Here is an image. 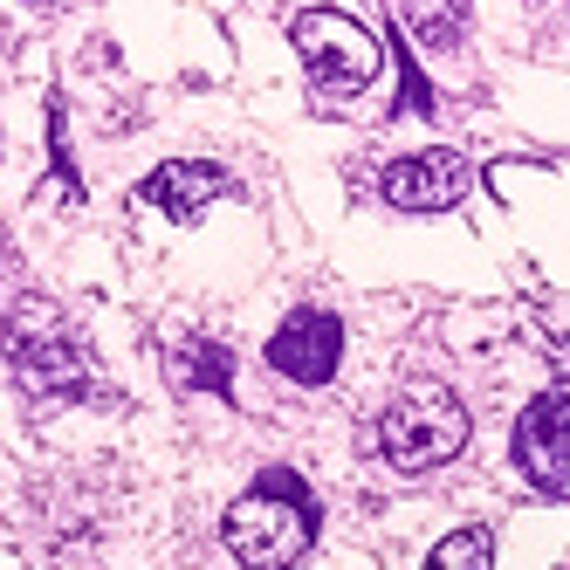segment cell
I'll return each mask as SVG.
<instances>
[{
  "mask_svg": "<svg viewBox=\"0 0 570 570\" xmlns=\"http://www.w3.org/2000/svg\"><path fill=\"white\" fill-rule=\"evenodd\" d=\"M220 537L248 570H289L316 543V495L289 468H268L248 495L220 515Z\"/></svg>",
  "mask_w": 570,
  "mask_h": 570,
  "instance_id": "6da1fadb",
  "label": "cell"
},
{
  "mask_svg": "<svg viewBox=\"0 0 570 570\" xmlns=\"http://www.w3.org/2000/svg\"><path fill=\"white\" fill-rule=\"evenodd\" d=\"M379 446H385V461L405 468V474L446 468L468 446V405H461V392H446L440 379H405L385 399V413H379Z\"/></svg>",
  "mask_w": 570,
  "mask_h": 570,
  "instance_id": "7a4b0ae2",
  "label": "cell"
},
{
  "mask_svg": "<svg viewBox=\"0 0 570 570\" xmlns=\"http://www.w3.org/2000/svg\"><path fill=\"white\" fill-rule=\"evenodd\" d=\"M8 364H14L21 392L35 399H69L90 385V357L69 337V323L49 296H21L8 309Z\"/></svg>",
  "mask_w": 570,
  "mask_h": 570,
  "instance_id": "3957f363",
  "label": "cell"
},
{
  "mask_svg": "<svg viewBox=\"0 0 570 570\" xmlns=\"http://www.w3.org/2000/svg\"><path fill=\"white\" fill-rule=\"evenodd\" d=\"M296 49L309 62V83L323 90V104H344L357 90H372L379 69H385L379 35L364 28V21H351V14H331V8L296 14Z\"/></svg>",
  "mask_w": 570,
  "mask_h": 570,
  "instance_id": "277c9868",
  "label": "cell"
},
{
  "mask_svg": "<svg viewBox=\"0 0 570 570\" xmlns=\"http://www.w3.org/2000/svg\"><path fill=\"white\" fill-rule=\"evenodd\" d=\"M468 186H474L468 158L446 151V145H426L413 158H392L379 193H385V207H399V214H446V207L468 199Z\"/></svg>",
  "mask_w": 570,
  "mask_h": 570,
  "instance_id": "5b68a950",
  "label": "cell"
},
{
  "mask_svg": "<svg viewBox=\"0 0 570 570\" xmlns=\"http://www.w3.org/2000/svg\"><path fill=\"white\" fill-rule=\"evenodd\" d=\"M515 468L529 474V488L570 502V385L543 392L529 413L515 420Z\"/></svg>",
  "mask_w": 570,
  "mask_h": 570,
  "instance_id": "8992f818",
  "label": "cell"
},
{
  "mask_svg": "<svg viewBox=\"0 0 570 570\" xmlns=\"http://www.w3.org/2000/svg\"><path fill=\"white\" fill-rule=\"evenodd\" d=\"M337 357H344V316H331V309H296L268 337V364L296 385H323L337 372Z\"/></svg>",
  "mask_w": 570,
  "mask_h": 570,
  "instance_id": "52a82bcc",
  "label": "cell"
},
{
  "mask_svg": "<svg viewBox=\"0 0 570 570\" xmlns=\"http://www.w3.org/2000/svg\"><path fill=\"white\" fill-rule=\"evenodd\" d=\"M220 193H227V173L207 166V158H166V166L138 186V199H145V207H158L166 220H199Z\"/></svg>",
  "mask_w": 570,
  "mask_h": 570,
  "instance_id": "ba28073f",
  "label": "cell"
},
{
  "mask_svg": "<svg viewBox=\"0 0 570 570\" xmlns=\"http://www.w3.org/2000/svg\"><path fill=\"white\" fill-rule=\"evenodd\" d=\"M173 364V385L179 392H214V399H234V357L214 344V337H179L166 351Z\"/></svg>",
  "mask_w": 570,
  "mask_h": 570,
  "instance_id": "9c48e42d",
  "label": "cell"
},
{
  "mask_svg": "<svg viewBox=\"0 0 570 570\" xmlns=\"http://www.w3.org/2000/svg\"><path fill=\"white\" fill-rule=\"evenodd\" d=\"M392 8L420 42H454L461 21H468V0H392Z\"/></svg>",
  "mask_w": 570,
  "mask_h": 570,
  "instance_id": "30bf717a",
  "label": "cell"
},
{
  "mask_svg": "<svg viewBox=\"0 0 570 570\" xmlns=\"http://www.w3.org/2000/svg\"><path fill=\"white\" fill-rule=\"evenodd\" d=\"M426 570H495V537H488L481 522H468L426 557Z\"/></svg>",
  "mask_w": 570,
  "mask_h": 570,
  "instance_id": "8fae6325",
  "label": "cell"
}]
</instances>
